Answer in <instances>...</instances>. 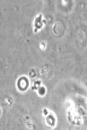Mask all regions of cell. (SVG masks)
<instances>
[{"instance_id": "cell-6", "label": "cell", "mask_w": 87, "mask_h": 130, "mask_svg": "<svg viewBox=\"0 0 87 130\" xmlns=\"http://www.w3.org/2000/svg\"><path fill=\"white\" fill-rule=\"evenodd\" d=\"M41 81H35L34 83V86L32 87V90H37L40 87L41 83Z\"/></svg>"}, {"instance_id": "cell-3", "label": "cell", "mask_w": 87, "mask_h": 130, "mask_svg": "<svg viewBox=\"0 0 87 130\" xmlns=\"http://www.w3.org/2000/svg\"><path fill=\"white\" fill-rule=\"evenodd\" d=\"M45 121L46 123L48 125L54 126L55 124L56 119L51 114H50L47 115H46L45 117Z\"/></svg>"}, {"instance_id": "cell-1", "label": "cell", "mask_w": 87, "mask_h": 130, "mask_svg": "<svg viewBox=\"0 0 87 130\" xmlns=\"http://www.w3.org/2000/svg\"><path fill=\"white\" fill-rule=\"evenodd\" d=\"M29 85V80L26 77L22 76L18 79L17 82V86L20 91H26Z\"/></svg>"}, {"instance_id": "cell-5", "label": "cell", "mask_w": 87, "mask_h": 130, "mask_svg": "<svg viewBox=\"0 0 87 130\" xmlns=\"http://www.w3.org/2000/svg\"><path fill=\"white\" fill-rule=\"evenodd\" d=\"M45 92L46 90L44 86H42L40 87L38 89V93L40 95H44L45 93Z\"/></svg>"}, {"instance_id": "cell-2", "label": "cell", "mask_w": 87, "mask_h": 130, "mask_svg": "<svg viewBox=\"0 0 87 130\" xmlns=\"http://www.w3.org/2000/svg\"><path fill=\"white\" fill-rule=\"evenodd\" d=\"M42 15L41 14L39 15V17L36 18L35 20V26L36 28L35 30V32L37 31V29L41 28L43 26V22L45 23H46L45 20H42Z\"/></svg>"}, {"instance_id": "cell-4", "label": "cell", "mask_w": 87, "mask_h": 130, "mask_svg": "<svg viewBox=\"0 0 87 130\" xmlns=\"http://www.w3.org/2000/svg\"><path fill=\"white\" fill-rule=\"evenodd\" d=\"M63 29V26L61 23L59 22H57L54 25L53 30L55 34H58L61 32Z\"/></svg>"}, {"instance_id": "cell-7", "label": "cell", "mask_w": 87, "mask_h": 130, "mask_svg": "<svg viewBox=\"0 0 87 130\" xmlns=\"http://www.w3.org/2000/svg\"><path fill=\"white\" fill-rule=\"evenodd\" d=\"M48 112L47 111V110L45 109H44V115H46L48 114Z\"/></svg>"}]
</instances>
